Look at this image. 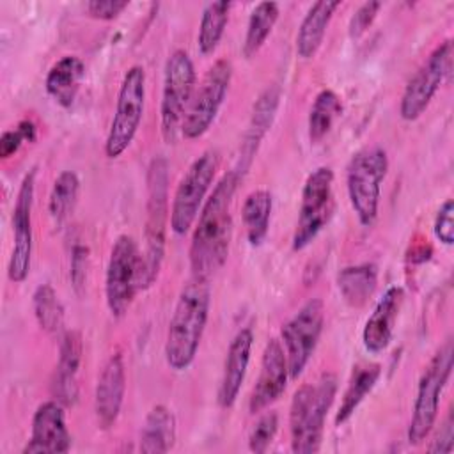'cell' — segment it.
Listing matches in <instances>:
<instances>
[{"mask_svg":"<svg viewBox=\"0 0 454 454\" xmlns=\"http://www.w3.org/2000/svg\"><path fill=\"white\" fill-rule=\"evenodd\" d=\"M239 174L231 170L215 184L206 199L190 243L192 275L211 278L227 261L232 239V199Z\"/></svg>","mask_w":454,"mask_h":454,"instance_id":"6da1fadb","label":"cell"},{"mask_svg":"<svg viewBox=\"0 0 454 454\" xmlns=\"http://www.w3.org/2000/svg\"><path fill=\"white\" fill-rule=\"evenodd\" d=\"M211 305L209 280L192 275L181 287L165 339V362L176 371H186L199 351Z\"/></svg>","mask_w":454,"mask_h":454,"instance_id":"7a4b0ae2","label":"cell"},{"mask_svg":"<svg viewBox=\"0 0 454 454\" xmlns=\"http://www.w3.org/2000/svg\"><path fill=\"white\" fill-rule=\"evenodd\" d=\"M145 181L147 200L142 250V289H147L156 282L165 257L167 225L170 222L168 161L165 156H154L151 160Z\"/></svg>","mask_w":454,"mask_h":454,"instance_id":"3957f363","label":"cell"},{"mask_svg":"<svg viewBox=\"0 0 454 454\" xmlns=\"http://www.w3.org/2000/svg\"><path fill=\"white\" fill-rule=\"evenodd\" d=\"M337 394V378L323 372L317 381L303 383L293 395L289 406L291 450L314 454L321 449L326 413Z\"/></svg>","mask_w":454,"mask_h":454,"instance_id":"277c9868","label":"cell"},{"mask_svg":"<svg viewBox=\"0 0 454 454\" xmlns=\"http://www.w3.org/2000/svg\"><path fill=\"white\" fill-rule=\"evenodd\" d=\"M388 172V154L381 145L356 151L346 167V188L351 207L362 227L378 220L381 184Z\"/></svg>","mask_w":454,"mask_h":454,"instance_id":"5b68a950","label":"cell"},{"mask_svg":"<svg viewBox=\"0 0 454 454\" xmlns=\"http://www.w3.org/2000/svg\"><path fill=\"white\" fill-rule=\"evenodd\" d=\"M452 364H454V346H452V339H447L431 356V360L427 362V365L424 367L419 378L417 395L413 401L411 419L406 433L410 445L422 443L427 438V434L433 431V426L438 419L440 397L450 378Z\"/></svg>","mask_w":454,"mask_h":454,"instance_id":"8992f818","label":"cell"},{"mask_svg":"<svg viewBox=\"0 0 454 454\" xmlns=\"http://www.w3.org/2000/svg\"><path fill=\"white\" fill-rule=\"evenodd\" d=\"M138 289H142V252L131 236L121 234L110 248L105 273L108 312L115 319L124 317Z\"/></svg>","mask_w":454,"mask_h":454,"instance_id":"52a82bcc","label":"cell"},{"mask_svg":"<svg viewBox=\"0 0 454 454\" xmlns=\"http://www.w3.org/2000/svg\"><path fill=\"white\" fill-rule=\"evenodd\" d=\"M218 165L220 153L216 149H206L192 161L188 170L183 174L170 204L172 232L183 236L192 229L206 202V195L215 181Z\"/></svg>","mask_w":454,"mask_h":454,"instance_id":"ba28073f","label":"cell"},{"mask_svg":"<svg viewBox=\"0 0 454 454\" xmlns=\"http://www.w3.org/2000/svg\"><path fill=\"white\" fill-rule=\"evenodd\" d=\"M145 106V69L138 64L128 67L122 76L115 112L105 140V154L119 158L133 142L144 117Z\"/></svg>","mask_w":454,"mask_h":454,"instance_id":"9c48e42d","label":"cell"},{"mask_svg":"<svg viewBox=\"0 0 454 454\" xmlns=\"http://www.w3.org/2000/svg\"><path fill=\"white\" fill-rule=\"evenodd\" d=\"M195 90V66L188 51L174 50L163 71V89H161V135L165 142H176L181 133V124L188 105Z\"/></svg>","mask_w":454,"mask_h":454,"instance_id":"30bf717a","label":"cell"},{"mask_svg":"<svg viewBox=\"0 0 454 454\" xmlns=\"http://www.w3.org/2000/svg\"><path fill=\"white\" fill-rule=\"evenodd\" d=\"M333 213V170L314 168L301 188V200L293 232V250H303L326 227Z\"/></svg>","mask_w":454,"mask_h":454,"instance_id":"8fae6325","label":"cell"},{"mask_svg":"<svg viewBox=\"0 0 454 454\" xmlns=\"http://www.w3.org/2000/svg\"><path fill=\"white\" fill-rule=\"evenodd\" d=\"M232 80V64L227 59H218L204 74L199 87L193 90L192 101L181 124V135L186 140L200 138L215 122L229 85Z\"/></svg>","mask_w":454,"mask_h":454,"instance_id":"7c38bea8","label":"cell"},{"mask_svg":"<svg viewBox=\"0 0 454 454\" xmlns=\"http://www.w3.org/2000/svg\"><path fill=\"white\" fill-rule=\"evenodd\" d=\"M452 69V39H445L440 43L422 62V66L415 71V74L406 83L401 101H399V115L404 121L419 119L434 94L442 87V83L450 76Z\"/></svg>","mask_w":454,"mask_h":454,"instance_id":"4fadbf2b","label":"cell"},{"mask_svg":"<svg viewBox=\"0 0 454 454\" xmlns=\"http://www.w3.org/2000/svg\"><path fill=\"white\" fill-rule=\"evenodd\" d=\"M325 325V305L319 298L305 301L280 330L289 378L296 380L312 358Z\"/></svg>","mask_w":454,"mask_h":454,"instance_id":"5bb4252c","label":"cell"},{"mask_svg":"<svg viewBox=\"0 0 454 454\" xmlns=\"http://www.w3.org/2000/svg\"><path fill=\"white\" fill-rule=\"evenodd\" d=\"M35 167L23 176L12 207V248L7 264V277L14 284L23 282L30 271L34 247L32 209L35 195Z\"/></svg>","mask_w":454,"mask_h":454,"instance_id":"9a60e30c","label":"cell"},{"mask_svg":"<svg viewBox=\"0 0 454 454\" xmlns=\"http://www.w3.org/2000/svg\"><path fill=\"white\" fill-rule=\"evenodd\" d=\"M289 380V367L284 346L278 339H270L261 356V369L257 381L248 397V411L259 413L275 403L286 390Z\"/></svg>","mask_w":454,"mask_h":454,"instance_id":"2e32d148","label":"cell"},{"mask_svg":"<svg viewBox=\"0 0 454 454\" xmlns=\"http://www.w3.org/2000/svg\"><path fill=\"white\" fill-rule=\"evenodd\" d=\"M71 449V434L66 426L64 404L57 399L44 401L32 417L30 438L23 447V454L39 452H67Z\"/></svg>","mask_w":454,"mask_h":454,"instance_id":"e0dca14e","label":"cell"},{"mask_svg":"<svg viewBox=\"0 0 454 454\" xmlns=\"http://www.w3.org/2000/svg\"><path fill=\"white\" fill-rule=\"evenodd\" d=\"M126 392L124 358L117 351L103 364L94 388V415L99 429H110L121 413Z\"/></svg>","mask_w":454,"mask_h":454,"instance_id":"ac0fdd59","label":"cell"},{"mask_svg":"<svg viewBox=\"0 0 454 454\" xmlns=\"http://www.w3.org/2000/svg\"><path fill=\"white\" fill-rule=\"evenodd\" d=\"M403 301L404 291L401 286L388 287L378 300L362 330V342L369 353L378 355L388 348Z\"/></svg>","mask_w":454,"mask_h":454,"instance_id":"d6986e66","label":"cell"},{"mask_svg":"<svg viewBox=\"0 0 454 454\" xmlns=\"http://www.w3.org/2000/svg\"><path fill=\"white\" fill-rule=\"evenodd\" d=\"M83 342L78 330H66L60 335L59 362L55 365L51 392L64 406H73L78 399V371L82 365Z\"/></svg>","mask_w":454,"mask_h":454,"instance_id":"ffe728a7","label":"cell"},{"mask_svg":"<svg viewBox=\"0 0 454 454\" xmlns=\"http://www.w3.org/2000/svg\"><path fill=\"white\" fill-rule=\"evenodd\" d=\"M254 346V332L252 328H241L231 340L225 362H223V371L220 378V387H218V404L220 408H231L243 387L247 369L250 364V353Z\"/></svg>","mask_w":454,"mask_h":454,"instance_id":"44dd1931","label":"cell"},{"mask_svg":"<svg viewBox=\"0 0 454 454\" xmlns=\"http://www.w3.org/2000/svg\"><path fill=\"white\" fill-rule=\"evenodd\" d=\"M278 101H280V89L277 85L268 87L255 101L254 105V112L248 122V128L245 131V138H243V145H241V156H239V167L234 168L239 176L248 168L259 142L262 140V137L266 135V131L270 129L277 108H278Z\"/></svg>","mask_w":454,"mask_h":454,"instance_id":"7402d4cb","label":"cell"},{"mask_svg":"<svg viewBox=\"0 0 454 454\" xmlns=\"http://www.w3.org/2000/svg\"><path fill=\"white\" fill-rule=\"evenodd\" d=\"M339 7H340L339 0H319L309 7L296 32L298 57L309 60L317 53L325 39L326 28L333 18V12Z\"/></svg>","mask_w":454,"mask_h":454,"instance_id":"603a6c76","label":"cell"},{"mask_svg":"<svg viewBox=\"0 0 454 454\" xmlns=\"http://www.w3.org/2000/svg\"><path fill=\"white\" fill-rule=\"evenodd\" d=\"M83 76L85 64L82 59L76 55H64L50 67L44 80V89L57 105L62 108H71Z\"/></svg>","mask_w":454,"mask_h":454,"instance_id":"cb8c5ba5","label":"cell"},{"mask_svg":"<svg viewBox=\"0 0 454 454\" xmlns=\"http://www.w3.org/2000/svg\"><path fill=\"white\" fill-rule=\"evenodd\" d=\"M337 287L349 307H364L378 287V266L374 262H360L342 268L337 275Z\"/></svg>","mask_w":454,"mask_h":454,"instance_id":"d4e9b609","label":"cell"},{"mask_svg":"<svg viewBox=\"0 0 454 454\" xmlns=\"http://www.w3.org/2000/svg\"><path fill=\"white\" fill-rule=\"evenodd\" d=\"M176 442V417L165 404H156L145 415L140 445L142 452H168Z\"/></svg>","mask_w":454,"mask_h":454,"instance_id":"484cf974","label":"cell"},{"mask_svg":"<svg viewBox=\"0 0 454 454\" xmlns=\"http://www.w3.org/2000/svg\"><path fill=\"white\" fill-rule=\"evenodd\" d=\"M380 376H381L380 364H360V365L353 367V372H351L346 390L342 394L339 410L335 413L337 426H340L351 419V415L356 411L360 403L367 397V394H371V390L378 383Z\"/></svg>","mask_w":454,"mask_h":454,"instance_id":"4316f807","label":"cell"},{"mask_svg":"<svg viewBox=\"0 0 454 454\" xmlns=\"http://www.w3.org/2000/svg\"><path fill=\"white\" fill-rule=\"evenodd\" d=\"M273 209V197L268 190L259 188L245 197L241 207V220L247 239L252 247H259L270 231V218Z\"/></svg>","mask_w":454,"mask_h":454,"instance_id":"83f0119b","label":"cell"},{"mask_svg":"<svg viewBox=\"0 0 454 454\" xmlns=\"http://www.w3.org/2000/svg\"><path fill=\"white\" fill-rule=\"evenodd\" d=\"M342 114V103L337 92L332 89H323L314 98V103L309 112L307 128H309V138L312 144L321 142L335 124V121Z\"/></svg>","mask_w":454,"mask_h":454,"instance_id":"f1b7e54d","label":"cell"},{"mask_svg":"<svg viewBox=\"0 0 454 454\" xmlns=\"http://www.w3.org/2000/svg\"><path fill=\"white\" fill-rule=\"evenodd\" d=\"M231 7L232 4L227 0L209 2L204 7L200 14V23H199V34H197V46L202 55L213 53L218 43L222 41L227 21H229Z\"/></svg>","mask_w":454,"mask_h":454,"instance_id":"f546056e","label":"cell"},{"mask_svg":"<svg viewBox=\"0 0 454 454\" xmlns=\"http://www.w3.org/2000/svg\"><path fill=\"white\" fill-rule=\"evenodd\" d=\"M278 14H280V9H278V4L275 2H259L252 9L247 23L243 48H241L247 59L254 57L261 50V46L266 43L268 35L271 34L278 20Z\"/></svg>","mask_w":454,"mask_h":454,"instance_id":"4dcf8cb0","label":"cell"},{"mask_svg":"<svg viewBox=\"0 0 454 454\" xmlns=\"http://www.w3.org/2000/svg\"><path fill=\"white\" fill-rule=\"evenodd\" d=\"M32 309L41 330L48 335H60L64 328V305L51 284H39L32 294Z\"/></svg>","mask_w":454,"mask_h":454,"instance_id":"1f68e13d","label":"cell"},{"mask_svg":"<svg viewBox=\"0 0 454 454\" xmlns=\"http://www.w3.org/2000/svg\"><path fill=\"white\" fill-rule=\"evenodd\" d=\"M80 192L78 174L73 170H62L50 190L48 213L55 223H62L74 209Z\"/></svg>","mask_w":454,"mask_h":454,"instance_id":"d6a6232c","label":"cell"},{"mask_svg":"<svg viewBox=\"0 0 454 454\" xmlns=\"http://www.w3.org/2000/svg\"><path fill=\"white\" fill-rule=\"evenodd\" d=\"M37 137V128L34 124V121L30 119H23L16 124V128L12 129H5L0 137V156L4 160L11 158L12 154H16L20 151V147L25 142H34Z\"/></svg>","mask_w":454,"mask_h":454,"instance_id":"836d02e7","label":"cell"},{"mask_svg":"<svg viewBox=\"0 0 454 454\" xmlns=\"http://www.w3.org/2000/svg\"><path fill=\"white\" fill-rule=\"evenodd\" d=\"M278 429V415L275 411H266L259 417L248 434V449L252 452H266L273 442Z\"/></svg>","mask_w":454,"mask_h":454,"instance_id":"e575fe53","label":"cell"},{"mask_svg":"<svg viewBox=\"0 0 454 454\" xmlns=\"http://www.w3.org/2000/svg\"><path fill=\"white\" fill-rule=\"evenodd\" d=\"M380 9H381V2H376V0H369L358 5V9L349 18V25H348L349 37L358 39L360 35H364L367 28L372 25V21L376 20Z\"/></svg>","mask_w":454,"mask_h":454,"instance_id":"d590c367","label":"cell"},{"mask_svg":"<svg viewBox=\"0 0 454 454\" xmlns=\"http://www.w3.org/2000/svg\"><path fill=\"white\" fill-rule=\"evenodd\" d=\"M433 231L440 243L450 247L454 243V202L452 199H445L436 211Z\"/></svg>","mask_w":454,"mask_h":454,"instance_id":"8d00e7d4","label":"cell"},{"mask_svg":"<svg viewBox=\"0 0 454 454\" xmlns=\"http://www.w3.org/2000/svg\"><path fill=\"white\" fill-rule=\"evenodd\" d=\"M87 270H89V247L78 243V245L73 247L71 261H69V277H71L73 287L78 294L85 287Z\"/></svg>","mask_w":454,"mask_h":454,"instance_id":"74e56055","label":"cell"},{"mask_svg":"<svg viewBox=\"0 0 454 454\" xmlns=\"http://www.w3.org/2000/svg\"><path fill=\"white\" fill-rule=\"evenodd\" d=\"M128 5L129 2L126 0H92L85 4V9L90 18L110 21V20H115Z\"/></svg>","mask_w":454,"mask_h":454,"instance_id":"f35d334b","label":"cell"},{"mask_svg":"<svg viewBox=\"0 0 454 454\" xmlns=\"http://www.w3.org/2000/svg\"><path fill=\"white\" fill-rule=\"evenodd\" d=\"M454 447V422H452V411L447 413L445 420L442 422L438 433L431 440L427 450L429 452H438V454H447Z\"/></svg>","mask_w":454,"mask_h":454,"instance_id":"ab89813d","label":"cell"}]
</instances>
